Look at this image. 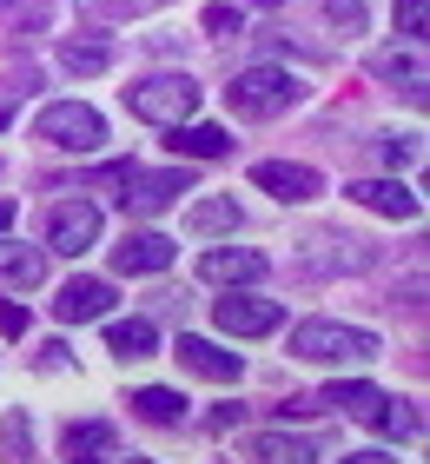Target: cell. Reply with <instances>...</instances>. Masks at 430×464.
<instances>
[{"label":"cell","mask_w":430,"mask_h":464,"mask_svg":"<svg viewBox=\"0 0 430 464\" xmlns=\"http://www.w3.org/2000/svg\"><path fill=\"white\" fill-rule=\"evenodd\" d=\"M377 352H384L377 332H364V325H338V319L291 325V358H305V365H371Z\"/></svg>","instance_id":"1"},{"label":"cell","mask_w":430,"mask_h":464,"mask_svg":"<svg viewBox=\"0 0 430 464\" xmlns=\"http://www.w3.org/2000/svg\"><path fill=\"white\" fill-rule=\"evenodd\" d=\"M305 93H311V87H305L291 67H245V73L225 87V107L239 113V120H278V113H291Z\"/></svg>","instance_id":"2"},{"label":"cell","mask_w":430,"mask_h":464,"mask_svg":"<svg viewBox=\"0 0 430 464\" xmlns=\"http://www.w3.org/2000/svg\"><path fill=\"white\" fill-rule=\"evenodd\" d=\"M126 107H133V120H146V126H179V120L199 113V80L192 73L133 80V87H126Z\"/></svg>","instance_id":"3"},{"label":"cell","mask_w":430,"mask_h":464,"mask_svg":"<svg viewBox=\"0 0 430 464\" xmlns=\"http://www.w3.org/2000/svg\"><path fill=\"white\" fill-rule=\"evenodd\" d=\"M33 140L60 146V153H100L106 146V120L86 107V100H53V107H40Z\"/></svg>","instance_id":"4"},{"label":"cell","mask_w":430,"mask_h":464,"mask_svg":"<svg viewBox=\"0 0 430 464\" xmlns=\"http://www.w3.org/2000/svg\"><path fill=\"white\" fill-rule=\"evenodd\" d=\"M252 186H258V193H272V199H285V206L325 199V173L305 166V160H258L252 166Z\"/></svg>","instance_id":"5"},{"label":"cell","mask_w":430,"mask_h":464,"mask_svg":"<svg viewBox=\"0 0 430 464\" xmlns=\"http://www.w3.org/2000/svg\"><path fill=\"white\" fill-rule=\"evenodd\" d=\"M100 246V206L93 199H60L47 213V252H67V259H80V252Z\"/></svg>","instance_id":"6"},{"label":"cell","mask_w":430,"mask_h":464,"mask_svg":"<svg viewBox=\"0 0 430 464\" xmlns=\"http://www.w3.org/2000/svg\"><path fill=\"white\" fill-rule=\"evenodd\" d=\"M119 186H126V193H119L126 213H166L179 193H192V179L179 173V166H166V173H139V166H126Z\"/></svg>","instance_id":"7"},{"label":"cell","mask_w":430,"mask_h":464,"mask_svg":"<svg viewBox=\"0 0 430 464\" xmlns=\"http://www.w3.org/2000/svg\"><path fill=\"white\" fill-rule=\"evenodd\" d=\"M172 358H179L192 378H205V385H239V378H245V358L225 352V345H212V339H199V332H179Z\"/></svg>","instance_id":"8"},{"label":"cell","mask_w":430,"mask_h":464,"mask_svg":"<svg viewBox=\"0 0 430 464\" xmlns=\"http://www.w3.org/2000/svg\"><path fill=\"white\" fill-rule=\"evenodd\" d=\"M212 319H219V332H232V339H265V332H278L285 325V305L278 299H219L212 305Z\"/></svg>","instance_id":"9"},{"label":"cell","mask_w":430,"mask_h":464,"mask_svg":"<svg viewBox=\"0 0 430 464\" xmlns=\"http://www.w3.org/2000/svg\"><path fill=\"white\" fill-rule=\"evenodd\" d=\"M344 199L364 206V213H384V219H417L424 213V199L404 179H351V186H344Z\"/></svg>","instance_id":"10"},{"label":"cell","mask_w":430,"mask_h":464,"mask_svg":"<svg viewBox=\"0 0 430 464\" xmlns=\"http://www.w3.org/2000/svg\"><path fill=\"white\" fill-rule=\"evenodd\" d=\"M53 319L60 325H93V319H113V285L106 279H67L53 299Z\"/></svg>","instance_id":"11"},{"label":"cell","mask_w":430,"mask_h":464,"mask_svg":"<svg viewBox=\"0 0 430 464\" xmlns=\"http://www.w3.org/2000/svg\"><path fill=\"white\" fill-rule=\"evenodd\" d=\"M371 80H384V87L424 100V93H430V67H424L417 40H411V47H384V53H371Z\"/></svg>","instance_id":"12"},{"label":"cell","mask_w":430,"mask_h":464,"mask_svg":"<svg viewBox=\"0 0 430 464\" xmlns=\"http://www.w3.org/2000/svg\"><path fill=\"white\" fill-rule=\"evenodd\" d=\"M172 266V239L166 232H126V239L113 246V272H126V279H153V272Z\"/></svg>","instance_id":"13"},{"label":"cell","mask_w":430,"mask_h":464,"mask_svg":"<svg viewBox=\"0 0 430 464\" xmlns=\"http://www.w3.org/2000/svg\"><path fill=\"white\" fill-rule=\"evenodd\" d=\"M199 279L205 285H252V279H265V252H252V246H212L199 259Z\"/></svg>","instance_id":"14"},{"label":"cell","mask_w":430,"mask_h":464,"mask_svg":"<svg viewBox=\"0 0 430 464\" xmlns=\"http://www.w3.org/2000/svg\"><path fill=\"white\" fill-rule=\"evenodd\" d=\"M40 279H47V252L20 246V239H0V285L7 292H33Z\"/></svg>","instance_id":"15"},{"label":"cell","mask_w":430,"mask_h":464,"mask_svg":"<svg viewBox=\"0 0 430 464\" xmlns=\"http://www.w3.org/2000/svg\"><path fill=\"white\" fill-rule=\"evenodd\" d=\"M364 425H371V431H384V438H417V431H424V418H417V405H411V398L377 392L371 405H364Z\"/></svg>","instance_id":"16"},{"label":"cell","mask_w":430,"mask_h":464,"mask_svg":"<svg viewBox=\"0 0 430 464\" xmlns=\"http://www.w3.org/2000/svg\"><path fill=\"white\" fill-rule=\"evenodd\" d=\"M232 146L225 126H212V120H179L172 126V153H186V160H219Z\"/></svg>","instance_id":"17"},{"label":"cell","mask_w":430,"mask_h":464,"mask_svg":"<svg viewBox=\"0 0 430 464\" xmlns=\"http://www.w3.org/2000/svg\"><path fill=\"white\" fill-rule=\"evenodd\" d=\"M245 451H252V464H318V445L291 431H258Z\"/></svg>","instance_id":"18"},{"label":"cell","mask_w":430,"mask_h":464,"mask_svg":"<svg viewBox=\"0 0 430 464\" xmlns=\"http://www.w3.org/2000/svg\"><path fill=\"white\" fill-rule=\"evenodd\" d=\"M186 232H199V239H225V232H239V199H232V193L199 199L186 213Z\"/></svg>","instance_id":"19"},{"label":"cell","mask_w":430,"mask_h":464,"mask_svg":"<svg viewBox=\"0 0 430 464\" xmlns=\"http://www.w3.org/2000/svg\"><path fill=\"white\" fill-rule=\"evenodd\" d=\"M153 345H159L153 319H106V352L113 358H153Z\"/></svg>","instance_id":"20"},{"label":"cell","mask_w":430,"mask_h":464,"mask_svg":"<svg viewBox=\"0 0 430 464\" xmlns=\"http://www.w3.org/2000/svg\"><path fill=\"white\" fill-rule=\"evenodd\" d=\"M133 411L146 418V425H186V398H179V392H166V385L133 392Z\"/></svg>","instance_id":"21"},{"label":"cell","mask_w":430,"mask_h":464,"mask_svg":"<svg viewBox=\"0 0 430 464\" xmlns=\"http://www.w3.org/2000/svg\"><path fill=\"white\" fill-rule=\"evenodd\" d=\"M377 398V385H364V378H351V385H325V392H311V405L318 411H351V418H364V405Z\"/></svg>","instance_id":"22"},{"label":"cell","mask_w":430,"mask_h":464,"mask_svg":"<svg viewBox=\"0 0 430 464\" xmlns=\"http://www.w3.org/2000/svg\"><path fill=\"white\" fill-rule=\"evenodd\" d=\"M60 67L67 73H106L113 67V47H106V40H67V47H60Z\"/></svg>","instance_id":"23"},{"label":"cell","mask_w":430,"mask_h":464,"mask_svg":"<svg viewBox=\"0 0 430 464\" xmlns=\"http://www.w3.org/2000/svg\"><path fill=\"white\" fill-rule=\"evenodd\" d=\"M67 451H73V458H113V425H100V418L67 425Z\"/></svg>","instance_id":"24"},{"label":"cell","mask_w":430,"mask_h":464,"mask_svg":"<svg viewBox=\"0 0 430 464\" xmlns=\"http://www.w3.org/2000/svg\"><path fill=\"white\" fill-rule=\"evenodd\" d=\"M0 445H7L14 464H33V425L20 411H7V425H0Z\"/></svg>","instance_id":"25"},{"label":"cell","mask_w":430,"mask_h":464,"mask_svg":"<svg viewBox=\"0 0 430 464\" xmlns=\"http://www.w3.org/2000/svg\"><path fill=\"white\" fill-rule=\"evenodd\" d=\"M199 27H205L212 40H225V34H245V14L232 7V0H212V7L199 14Z\"/></svg>","instance_id":"26"},{"label":"cell","mask_w":430,"mask_h":464,"mask_svg":"<svg viewBox=\"0 0 430 464\" xmlns=\"http://www.w3.org/2000/svg\"><path fill=\"white\" fill-rule=\"evenodd\" d=\"M377 153H384V166H411V160L424 153V140H417V133H391V140L377 146Z\"/></svg>","instance_id":"27"},{"label":"cell","mask_w":430,"mask_h":464,"mask_svg":"<svg viewBox=\"0 0 430 464\" xmlns=\"http://www.w3.org/2000/svg\"><path fill=\"white\" fill-rule=\"evenodd\" d=\"M325 20L344 27V34H358L364 27V0H325Z\"/></svg>","instance_id":"28"},{"label":"cell","mask_w":430,"mask_h":464,"mask_svg":"<svg viewBox=\"0 0 430 464\" xmlns=\"http://www.w3.org/2000/svg\"><path fill=\"white\" fill-rule=\"evenodd\" d=\"M424 20H430L424 0H397V27H404V40H424Z\"/></svg>","instance_id":"29"},{"label":"cell","mask_w":430,"mask_h":464,"mask_svg":"<svg viewBox=\"0 0 430 464\" xmlns=\"http://www.w3.org/2000/svg\"><path fill=\"white\" fill-rule=\"evenodd\" d=\"M33 365H40V372H67L73 358H67V345H60V339H47V345L33 352Z\"/></svg>","instance_id":"30"},{"label":"cell","mask_w":430,"mask_h":464,"mask_svg":"<svg viewBox=\"0 0 430 464\" xmlns=\"http://www.w3.org/2000/svg\"><path fill=\"white\" fill-rule=\"evenodd\" d=\"M0 332H7V339H20V332H27V312H20V305H0Z\"/></svg>","instance_id":"31"},{"label":"cell","mask_w":430,"mask_h":464,"mask_svg":"<svg viewBox=\"0 0 430 464\" xmlns=\"http://www.w3.org/2000/svg\"><path fill=\"white\" fill-rule=\"evenodd\" d=\"M338 464H397L391 451H351V458H338Z\"/></svg>","instance_id":"32"},{"label":"cell","mask_w":430,"mask_h":464,"mask_svg":"<svg viewBox=\"0 0 430 464\" xmlns=\"http://www.w3.org/2000/svg\"><path fill=\"white\" fill-rule=\"evenodd\" d=\"M14 219H20V206H14V199H0V232H7Z\"/></svg>","instance_id":"33"},{"label":"cell","mask_w":430,"mask_h":464,"mask_svg":"<svg viewBox=\"0 0 430 464\" xmlns=\"http://www.w3.org/2000/svg\"><path fill=\"white\" fill-rule=\"evenodd\" d=\"M119 464H153V458H119Z\"/></svg>","instance_id":"34"},{"label":"cell","mask_w":430,"mask_h":464,"mask_svg":"<svg viewBox=\"0 0 430 464\" xmlns=\"http://www.w3.org/2000/svg\"><path fill=\"white\" fill-rule=\"evenodd\" d=\"M73 464H100V458H73Z\"/></svg>","instance_id":"35"},{"label":"cell","mask_w":430,"mask_h":464,"mask_svg":"<svg viewBox=\"0 0 430 464\" xmlns=\"http://www.w3.org/2000/svg\"><path fill=\"white\" fill-rule=\"evenodd\" d=\"M0 7H20V0H0Z\"/></svg>","instance_id":"36"}]
</instances>
